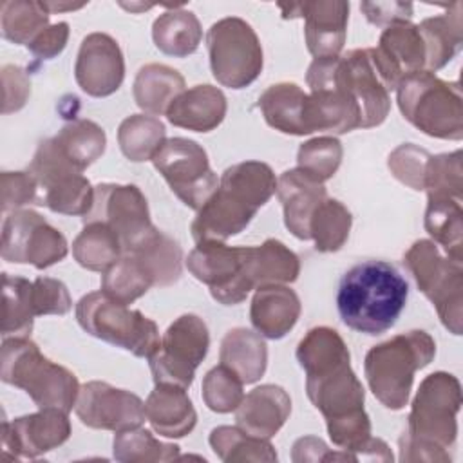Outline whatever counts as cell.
<instances>
[{
    "instance_id": "1",
    "label": "cell",
    "mask_w": 463,
    "mask_h": 463,
    "mask_svg": "<svg viewBox=\"0 0 463 463\" xmlns=\"http://www.w3.org/2000/svg\"><path fill=\"white\" fill-rule=\"evenodd\" d=\"M461 409L459 380L445 371L427 374L411 403L407 429L400 438V461H450Z\"/></svg>"
},
{
    "instance_id": "2",
    "label": "cell",
    "mask_w": 463,
    "mask_h": 463,
    "mask_svg": "<svg viewBox=\"0 0 463 463\" xmlns=\"http://www.w3.org/2000/svg\"><path fill=\"white\" fill-rule=\"evenodd\" d=\"M275 192L277 177L269 165L242 161L228 166L217 190L197 210L190 226L194 241H226L241 233Z\"/></svg>"
},
{
    "instance_id": "3",
    "label": "cell",
    "mask_w": 463,
    "mask_h": 463,
    "mask_svg": "<svg viewBox=\"0 0 463 463\" xmlns=\"http://www.w3.org/2000/svg\"><path fill=\"white\" fill-rule=\"evenodd\" d=\"M407 297L409 284L396 266L385 260H365L340 279L336 307L349 329L376 336L396 324Z\"/></svg>"
},
{
    "instance_id": "4",
    "label": "cell",
    "mask_w": 463,
    "mask_h": 463,
    "mask_svg": "<svg viewBox=\"0 0 463 463\" xmlns=\"http://www.w3.org/2000/svg\"><path fill=\"white\" fill-rule=\"evenodd\" d=\"M0 378L25 391L40 409L69 412L80 392L76 374L43 356L29 336L2 338Z\"/></svg>"
},
{
    "instance_id": "5",
    "label": "cell",
    "mask_w": 463,
    "mask_h": 463,
    "mask_svg": "<svg viewBox=\"0 0 463 463\" xmlns=\"http://www.w3.org/2000/svg\"><path fill=\"white\" fill-rule=\"evenodd\" d=\"M436 354L434 338L412 329L373 345L364 360V373L376 400L391 409L402 411L414 383V373L427 367Z\"/></svg>"
},
{
    "instance_id": "6",
    "label": "cell",
    "mask_w": 463,
    "mask_h": 463,
    "mask_svg": "<svg viewBox=\"0 0 463 463\" xmlns=\"http://www.w3.org/2000/svg\"><path fill=\"white\" fill-rule=\"evenodd\" d=\"M402 116L430 137H463V98L458 81H445L430 71L407 74L396 85Z\"/></svg>"
},
{
    "instance_id": "7",
    "label": "cell",
    "mask_w": 463,
    "mask_h": 463,
    "mask_svg": "<svg viewBox=\"0 0 463 463\" xmlns=\"http://www.w3.org/2000/svg\"><path fill=\"white\" fill-rule=\"evenodd\" d=\"M76 320L85 333L139 358H150L159 347L157 324L141 311L110 298L101 289L78 300Z\"/></svg>"
},
{
    "instance_id": "8",
    "label": "cell",
    "mask_w": 463,
    "mask_h": 463,
    "mask_svg": "<svg viewBox=\"0 0 463 463\" xmlns=\"http://www.w3.org/2000/svg\"><path fill=\"white\" fill-rule=\"evenodd\" d=\"M403 266L418 289L432 302L441 324L452 333L463 329V264L443 257L429 239H420L403 255Z\"/></svg>"
},
{
    "instance_id": "9",
    "label": "cell",
    "mask_w": 463,
    "mask_h": 463,
    "mask_svg": "<svg viewBox=\"0 0 463 463\" xmlns=\"http://www.w3.org/2000/svg\"><path fill=\"white\" fill-rule=\"evenodd\" d=\"M206 47L213 78L230 89L251 85L262 72V45L253 27L239 18H221L206 33Z\"/></svg>"
},
{
    "instance_id": "10",
    "label": "cell",
    "mask_w": 463,
    "mask_h": 463,
    "mask_svg": "<svg viewBox=\"0 0 463 463\" xmlns=\"http://www.w3.org/2000/svg\"><path fill=\"white\" fill-rule=\"evenodd\" d=\"M38 184V206L54 213L85 215L94 201V186L56 148L52 137L40 141L29 168Z\"/></svg>"
},
{
    "instance_id": "11",
    "label": "cell",
    "mask_w": 463,
    "mask_h": 463,
    "mask_svg": "<svg viewBox=\"0 0 463 463\" xmlns=\"http://www.w3.org/2000/svg\"><path fill=\"white\" fill-rule=\"evenodd\" d=\"M210 333L204 320L194 313L177 317L163 333L159 347L148 358L154 383H168L188 389L195 369L206 358Z\"/></svg>"
},
{
    "instance_id": "12",
    "label": "cell",
    "mask_w": 463,
    "mask_h": 463,
    "mask_svg": "<svg viewBox=\"0 0 463 463\" xmlns=\"http://www.w3.org/2000/svg\"><path fill=\"white\" fill-rule=\"evenodd\" d=\"M251 246H228L224 241H199L188 253L186 268L210 295L224 304H241L253 288L248 259Z\"/></svg>"
},
{
    "instance_id": "13",
    "label": "cell",
    "mask_w": 463,
    "mask_h": 463,
    "mask_svg": "<svg viewBox=\"0 0 463 463\" xmlns=\"http://www.w3.org/2000/svg\"><path fill=\"white\" fill-rule=\"evenodd\" d=\"M152 163L170 190L194 210H199L219 186L206 150L194 139H166L152 157Z\"/></svg>"
},
{
    "instance_id": "14",
    "label": "cell",
    "mask_w": 463,
    "mask_h": 463,
    "mask_svg": "<svg viewBox=\"0 0 463 463\" xmlns=\"http://www.w3.org/2000/svg\"><path fill=\"white\" fill-rule=\"evenodd\" d=\"M2 259L14 264H31L36 269L51 268L69 253L65 235L51 226L34 210H14L2 226Z\"/></svg>"
},
{
    "instance_id": "15",
    "label": "cell",
    "mask_w": 463,
    "mask_h": 463,
    "mask_svg": "<svg viewBox=\"0 0 463 463\" xmlns=\"http://www.w3.org/2000/svg\"><path fill=\"white\" fill-rule=\"evenodd\" d=\"M81 219L83 224H107L119 237L123 253L134 250L156 230L146 197L136 184L101 183L94 186L92 206Z\"/></svg>"
},
{
    "instance_id": "16",
    "label": "cell",
    "mask_w": 463,
    "mask_h": 463,
    "mask_svg": "<svg viewBox=\"0 0 463 463\" xmlns=\"http://www.w3.org/2000/svg\"><path fill=\"white\" fill-rule=\"evenodd\" d=\"M336 76L360 109V128L382 125L391 110V90L394 87L376 58L374 47L353 49L338 56Z\"/></svg>"
},
{
    "instance_id": "17",
    "label": "cell",
    "mask_w": 463,
    "mask_h": 463,
    "mask_svg": "<svg viewBox=\"0 0 463 463\" xmlns=\"http://www.w3.org/2000/svg\"><path fill=\"white\" fill-rule=\"evenodd\" d=\"M74 411L83 425L114 432L141 427L146 418L145 403L137 394L99 380L80 387Z\"/></svg>"
},
{
    "instance_id": "18",
    "label": "cell",
    "mask_w": 463,
    "mask_h": 463,
    "mask_svg": "<svg viewBox=\"0 0 463 463\" xmlns=\"http://www.w3.org/2000/svg\"><path fill=\"white\" fill-rule=\"evenodd\" d=\"M69 412L60 409H40L38 412L14 418L2 423L4 454L13 459L38 458L60 445L71 436Z\"/></svg>"
},
{
    "instance_id": "19",
    "label": "cell",
    "mask_w": 463,
    "mask_h": 463,
    "mask_svg": "<svg viewBox=\"0 0 463 463\" xmlns=\"http://www.w3.org/2000/svg\"><path fill=\"white\" fill-rule=\"evenodd\" d=\"M279 9L284 18H304L306 45L315 58L340 56L345 43L349 2L315 0L279 4Z\"/></svg>"
},
{
    "instance_id": "20",
    "label": "cell",
    "mask_w": 463,
    "mask_h": 463,
    "mask_svg": "<svg viewBox=\"0 0 463 463\" xmlns=\"http://www.w3.org/2000/svg\"><path fill=\"white\" fill-rule=\"evenodd\" d=\"M74 78L92 98L114 94L125 80V58L119 43L107 33H90L81 40Z\"/></svg>"
},
{
    "instance_id": "21",
    "label": "cell",
    "mask_w": 463,
    "mask_h": 463,
    "mask_svg": "<svg viewBox=\"0 0 463 463\" xmlns=\"http://www.w3.org/2000/svg\"><path fill=\"white\" fill-rule=\"evenodd\" d=\"M306 392L326 421L364 411L365 391L349 362L306 376Z\"/></svg>"
},
{
    "instance_id": "22",
    "label": "cell",
    "mask_w": 463,
    "mask_h": 463,
    "mask_svg": "<svg viewBox=\"0 0 463 463\" xmlns=\"http://www.w3.org/2000/svg\"><path fill=\"white\" fill-rule=\"evenodd\" d=\"M277 197L284 210L286 228L300 241H309V222L318 204L327 199L324 183L313 179L300 168L286 170L277 179Z\"/></svg>"
},
{
    "instance_id": "23",
    "label": "cell",
    "mask_w": 463,
    "mask_h": 463,
    "mask_svg": "<svg viewBox=\"0 0 463 463\" xmlns=\"http://www.w3.org/2000/svg\"><path fill=\"white\" fill-rule=\"evenodd\" d=\"M374 52L394 90L403 76L425 71V43L418 25L411 22L387 25Z\"/></svg>"
},
{
    "instance_id": "24",
    "label": "cell",
    "mask_w": 463,
    "mask_h": 463,
    "mask_svg": "<svg viewBox=\"0 0 463 463\" xmlns=\"http://www.w3.org/2000/svg\"><path fill=\"white\" fill-rule=\"evenodd\" d=\"M291 412L289 394L275 383H264L251 389L235 409L237 427L244 432L269 439L273 438Z\"/></svg>"
},
{
    "instance_id": "25",
    "label": "cell",
    "mask_w": 463,
    "mask_h": 463,
    "mask_svg": "<svg viewBox=\"0 0 463 463\" xmlns=\"http://www.w3.org/2000/svg\"><path fill=\"white\" fill-rule=\"evenodd\" d=\"M300 311V298L289 286L269 284L257 288L250 306V320L259 335L279 340L295 327Z\"/></svg>"
},
{
    "instance_id": "26",
    "label": "cell",
    "mask_w": 463,
    "mask_h": 463,
    "mask_svg": "<svg viewBox=\"0 0 463 463\" xmlns=\"http://www.w3.org/2000/svg\"><path fill=\"white\" fill-rule=\"evenodd\" d=\"M226 96L213 85H194L184 89L168 107L166 119L179 128L194 132H210L217 128L226 116Z\"/></svg>"
},
{
    "instance_id": "27",
    "label": "cell",
    "mask_w": 463,
    "mask_h": 463,
    "mask_svg": "<svg viewBox=\"0 0 463 463\" xmlns=\"http://www.w3.org/2000/svg\"><path fill=\"white\" fill-rule=\"evenodd\" d=\"M145 416L165 438H184L197 423V412L184 387L157 383L145 402Z\"/></svg>"
},
{
    "instance_id": "28",
    "label": "cell",
    "mask_w": 463,
    "mask_h": 463,
    "mask_svg": "<svg viewBox=\"0 0 463 463\" xmlns=\"http://www.w3.org/2000/svg\"><path fill=\"white\" fill-rule=\"evenodd\" d=\"M259 109L266 123L282 134H311L307 123V92L297 83L282 81L269 85L259 98Z\"/></svg>"
},
{
    "instance_id": "29",
    "label": "cell",
    "mask_w": 463,
    "mask_h": 463,
    "mask_svg": "<svg viewBox=\"0 0 463 463\" xmlns=\"http://www.w3.org/2000/svg\"><path fill=\"white\" fill-rule=\"evenodd\" d=\"M418 31L425 43V71L443 69L458 54L463 42L461 4L454 2L447 13L425 18Z\"/></svg>"
},
{
    "instance_id": "30",
    "label": "cell",
    "mask_w": 463,
    "mask_h": 463,
    "mask_svg": "<svg viewBox=\"0 0 463 463\" xmlns=\"http://www.w3.org/2000/svg\"><path fill=\"white\" fill-rule=\"evenodd\" d=\"M219 360L232 369L242 383H255L266 373L268 345L262 335L246 327H233L221 340Z\"/></svg>"
},
{
    "instance_id": "31",
    "label": "cell",
    "mask_w": 463,
    "mask_h": 463,
    "mask_svg": "<svg viewBox=\"0 0 463 463\" xmlns=\"http://www.w3.org/2000/svg\"><path fill=\"white\" fill-rule=\"evenodd\" d=\"M184 90V78L179 71L165 63L143 65L134 80L132 94L136 105L152 114H166L172 101Z\"/></svg>"
},
{
    "instance_id": "32",
    "label": "cell",
    "mask_w": 463,
    "mask_h": 463,
    "mask_svg": "<svg viewBox=\"0 0 463 463\" xmlns=\"http://www.w3.org/2000/svg\"><path fill=\"white\" fill-rule=\"evenodd\" d=\"M203 29L199 18L183 7H172L159 14L152 24L156 47L174 58H186L199 49Z\"/></svg>"
},
{
    "instance_id": "33",
    "label": "cell",
    "mask_w": 463,
    "mask_h": 463,
    "mask_svg": "<svg viewBox=\"0 0 463 463\" xmlns=\"http://www.w3.org/2000/svg\"><path fill=\"white\" fill-rule=\"evenodd\" d=\"M248 271L253 288L269 284H291L298 279L300 260L293 250L277 239H266L251 246Z\"/></svg>"
},
{
    "instance_id": "34",
    "label": "cell",
    "mask_w": 463,
    "mask_h": 463,
    "mask_svg": "<svg viewBox=\"0 0 463 463\" xmlns=\"http://www.w3.org/2000/svg\"><path fill=\"white\" fill-rule=\"evenodd\" d=\"M123 255H132L139 260L154 286L159 288L177 282L183 271V250L179 242L157 228L141 244Z\"/></svg>"
},
{
    "instance_id": "35",
    "label": "cell",
    "mask_w": 463,
    "mask_h": 463,
    "mask_svg": "<svg viewBox=\"0 0 463 463\" xmlns=\"http://www.w3.org/2000/svg\"><path fill=\"white\" fill-rule=\"evenodd\" d=\"M454 197H427L425 230L447 257L463 262V206Z\"/></svg>"
},
{
    "instance_id": "36",
    "label": "cell",
    "mask_w": 463,
    "mask_h": 463,
    "mask_svg": "<svg viewBox=\"0 0 463 463\" xmlns=\"http://www.w3.org/2000/svg\"><path fill=\"white\" fill-rule=\"evenodd\" d=\"M58 152L80 172L99 159L107 146L105 130L90 119H72L52 137Z\"/></svg>"
},
{
    "instance_id": "37",
    "label": "cell",
    "mask_w": 463,
    "mask_h": 463,
    "mask_svg": "<svg viewBox=\"0 0 463 463\" xmlns=\"http://www.w3.org/2000/svg\"><path fill=\"white\" fill-rule=\"evenodd\" d=\"M297 360L306 376L351 362L349 349L336 329L327 326L311 327L297 345Z\"/></svg>"
},
{
    "instance_id": "38",
    "label": "cell",
    "mask_w": 463,
    "mask_h": 463,
    "mask_svg": "<svg viewBox=\"0 0 463 463\" xmlns=\"http://www.w3.org/2000/svg\"><path fill=\"white\" fill-rule=\"evenodd\" d=\"M74 260L89 271H107L123 255L119 237L101 222H87L72 242Z\"/></svg>"
},
{
    "instance_id": "39",
    "label": "cell",
    "mask_w": 463,
    "mask_h": 463,
    "mask_svg": "<svg viewBox=\"0 0 463 463\" xmlns=\"http://www.w3.org/2000/svg\"><path fill=\"white\" fill-rule=\"evenodd\" d=\"M33 282L2 273V338L29 336L34 324Z\"/></svg>"
},
{
    "instance_id": "40",
    "label": "cell",
    "mask_w": 463,
    "mask_h": 463,
    "mask_svg": "<svg viewBox=\"0 0 463 463\" xmlns=\"http://www.w3.org/2000/svg\"><path fill=\"white\" fill-rule=\"evenodd\" d=\"M166 141L163 121L148 114H132L125 118L118 128V143L123 156L134 163L152 161Z\"/></svg>"
},
{
    "instance_id": "41",
    "label": "cell",
    "mask_w": 463,
    "mask_h": 463,
    "mask_svg": "<svg viewBox=\"0 0 463 463\" xmlns=\"http://www.w3.org/2000/svg\"><path fill=\"white\" fill-rule=\"evenodd\" d=\"M210 447L224 463L232 461H277L279 456L269 439L255 438L239 427L219 425L210 432Z\"/></svg>"
},
{
    "instance_id": "42",
    "label": "cell",
    "mask_w": 463,
    "mask_h": 463,
    "mask_svg": "<svg viewBox=\"0 0 463 463\" xmlns=\"http://www.w3.org/2000/svg\"><path fill=\"white\" fill-rule=\"evenodd\" d=\"M49 11L43 2L5 0L0 4L2 36L16 45H29L45 27H49Z\"/></svg>"
},
{
    "instance_id": "43",
    "label": "cell",
    "mask_w": 463,
    "mask_h": 463,
    "mask_svg": "<svg viewBox=\"0 0 463 463\" xmlns=\"http://www.w3.org/2000/svg\"><path fill=\"white\" fill-rule=\"evenodd\" d=\"M112 452L114 459L121 463H156L179 458V447L175 443L159 441L150 430L141 427L116 432Z\"/></svg>"
},
{
    "instance_id": "44",
    "label": "cell",
    "mask_w": 463,
    "mask_h": 463,
    "mask_svg": "<svg viewBox=\"0 0 463 463\" xmlns=\"http://www.w3.org/2000/svg\"><path fill=\"white\" fill-rule=\"evenodd\" d=\"M351 212L336 199H324L315 210L309 233L315 241V248L320 253H333L342 250L351 232Z\"/></svg>"
},
{
    "instance_id": "45",
    "label": "cell",
    "mask_w": 463,
    "mask_h": 463,
    "mask_svg": "<svg viewBox=\"0 0 463 463\" xmlns=\"http://www.w3.org/2000/svg\"><path fill=\"white\" fill-rule=\"evenodd\" d=\"M152 286L150 275L132 255H121L118 262L101 273V291L127 306L143 297Z\"/></svg>"
},
{
    "instance_id": "46",
    "label": "cell",
    "mask_w": 463,
    "mask_h": 463,
    "mask_svg": "<svg viewBox=\"0 0 463 463\" xmlns=\"http://www.w3.org/2000/svg\"><path fill=\"white\" fill-rule=\"evenodd\" d=\"M461 150L430 156L425 166L427 197H454L463 201Z\"/></svg>"
},
{
    "instance_id": "47",
    "label": "cell",
    "mask_w": 463,
    "mask_h": 463,
    "mask_svg": "<svg viewBox=\"0 0 463 463\" xmlns=\"http://www.w3.org/2000/svg\"><path fill=\"white\" fill-rule=\"evenodd\" d=\"M344 148L342 143L333 136H320L300 145L297 154V168L311 175L313 179L326 183L331 179L340 163H342Z\"/></svg>"
},
{
    "instance_id": "48",
    "label": "cell",
    "mask_w": 463,
    "mask_h": 463,
    "mask_svg": "<svg viewBox=\"0 0 463 463\" xmlns=\"http://www.w3.org/2000/svg\"><path fill=\"white\" fill-rule=\"evenodd\" d=\"M244 383L242 380L226 365H215L212 367L201 385L203 402L206 407L213 412L226 414L239 407V403L244 398Z\"/></svg>"
},
{
    "instance_id": "49",
    "label": "cell",
    "mask_w": 463,
    "mask_h": 463,
    "mask_svg": "<svg viewBox=\"0 0 463 463\" xmlns=\"http://www.w3.org/2000/svg\"><path fill=\"white\" fill-rule=\"evenodd\" d=\"M430 154L414 145V143H403L396 146L389 157H387V166L391 174L409 188L420 192L423 190L425 183V166L429 161Z\"/></svg>"
},
{
    "instance_id": "50",
    "label": "cell",
    "mask_w": 463,
    "mask_h": 463,
    "mask_svg": "<svg viewBox=\"0 0 463 463\" xmlns=\"http://www.w3.org/2000/svg\"><path fill=\"white\" fill-rule=\"evenodd\" d=\"M33 309L36 317L65 315L72 307V298L67 286L51 277H38L33 280Z\"/></svg>"
},
{
    "instance_id": "51",
    "label": "cell",
    "mask_w": 463,
    "mask_h": 463,
    "mask_svg": "<svg viewBox=\"0 0 463 463\" xmlns=\"http://www.w3.org/2000/svg\"><path fill=\"white\" fill-rule=\"evenodd\" d=\"M27 204H38V184L29 170L2 172V210L14 212Z\"/></svg>"
},
{
    "instance_id": "52",
    "label": "cell",
    "mask_w": 463,
    "mask_h": 463,
    "mask_svg": "<svg viewBox=\"0 0 463 463\" xmlns=\"http://www.w3.org/2000/svg\"><path fill=\"white\" fill-rule=\"evenodd\" d=\"M2 92H4V107L2 112H16L31 96V81L27 72L18 65H4L2 67Z\"/></svg>"
},
{
    "instance_id": "53",
    "label": "cell",
    "mask_w": 463,
    "mask_h": 463,
    "mask_svg": "<svg viewBox=\"0 0 463 463\" xmlns=\"http://www.w3.org/2000/svg\"><path fill=\"white\" fill-rule=\"evenodd\" d=\"M291 459L295 463H304V461H336V459H349V461H358V458L353 452H331L329 447L317 436H304L298 438L293 443L291 450Z\"/></svg>"
},
{
    "instance_id": "54",
    "label": "cell",
    "mask_w": 463,
    "mask_h": 463,
    "mask_svg": "<svg viewBox=\"0 0 463 463\" xmlns=\"http://www.w3.org/2000/svg\"><path fill=\"white\" fill-rule=\"evenodd\" d=\"M360 11L374 25H391L396 22H411V2H362Z\"/></svg>"
},
{
    "instance_id": "55",
    "label": "cell",
    "mask_w": 463,
    "mask_h": 463,
    "mask_svg": "<svg viewBox=\"0 0 463 463\" xmlns=\"http://www.w3.org/2000/svg\"><path fill=\"white\" fill-rule=\"evenodd\" d=\"M69 40V24L58 22L45 27L29 45L27 49L40 60H52L58 56Z\"/></svg>"
},
{
    "instance_id": "56",
    "label": "cell",
    "mask_w": 463,
    "mask_h": 463,
    "mask_svg": "<svg viewBox=\"0 0 463 463\" xmlns=\"http://www.w3.org/2000/svg\"><path fill=\"white\" fill-rule=\"evenodd\" d=\"M45 9L52 14V13H61V11H74V9H81L85 4H63V2H43Z\"/></svg>"
}]
</instances>
